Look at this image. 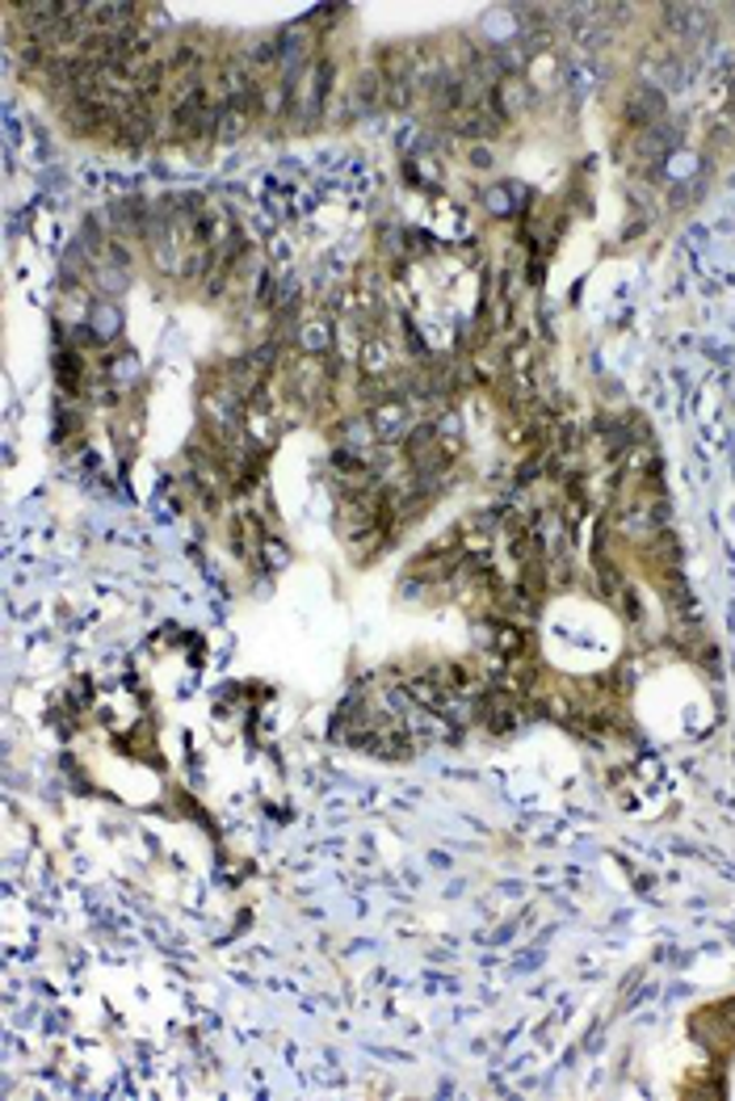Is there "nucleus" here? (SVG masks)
<instances>
[{
    "label": "nucleus",
    "mask_w": 735,
    "mask_h": 1101,
    "mask_svg": "<svg viewBox=\"0 0 735 1101\" xmlns=\"http://www.w3.org/2000/svg\"><path fill=\"white\" fill-rule=\"evenodd\" d=\"M660 118H668V97L656 89V85H635L626 93V122L643 131V127H656Z\"/></svg>",
    "instance_id": "f03ea898"
},
{
    "label": "nucleus",
    "mask_w": 735,
    "mask_h": 1101,
    "mask_svg": "<svg viewBox=\"0 0 735 1101\" xmlns=\"http://www.w3.org/2000/svg\"><path fill=\"white\" fill-rule=\"evenodd\" d=\"M370 425H375V437L378 442H408L416 429V417H413V404L408 399H387V404H378L375 413H370Z\"/></svg>",
    "instance_id": "f257e3e1"
},
{
    "label": "nucleus",
    "mask_w": 735,
    "mask_h": 1101,
    "mask_svg": "<svg viewBox=\"0 0 735 1101\" xmlns=\"http://www.w3.org/2000/svg\"><path fill=\"white\" fill-rule=\"evenodd\" d=\"M491 106H496V115L500 118L526 115L529 106H534V85H529L526 77H505L496 89H491Z\"/></svg>",
    "instance_id": "7ed1b4c3"
}]
</instances>
